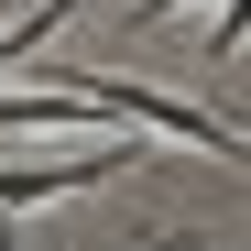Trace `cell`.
<instances>
[{"label": "cell", "instance_id": "ba28073f", "mask_svg": "<svg viewBox=\"0 0 251 251\" xmlns=\"http://www.w3.org/2000/svg\"><path fill=\"white\" fill-rule=\"evenodd\" d=\"M240 131H251V109H240Z\"/></svg>", "mask_w": 251, "mask_h": 251}, {"label": "cell", "instance_id": "277c9868", "mask_svg": "<svg viewBox=\"0 0 251 251\" xmlns=\"http://www.w3.org/2000/svg\"><path fill=\"white\" fill-rule=\"evenodd\" d=\"M240 44H251V0H229V11H219V22H207V55H197V66H229Z\"/></svg>", "mask_w": 251, "mask_h": 251}, {"label": "cell", "instance_id": "8992f818", "mask_svg": "<svg viewBox=\"0 0 251 251\" xmlns=\"http://www.w3.org/2000/svg\"><path fill=\"white\" fill-rule=\"evenodd\" d=\"M153 240H164V251H207V240H186V229H153Z\"/></svg>", "mask_w": 251, "mask_h": 251}, {"label": "cell", "instance_id": "52a82bcc", "mask_svg": "<svg viewBox=\"0 0 251 251\" xmlns=\"http://www.w3.org/2000/svg\"><path fill=\"white\" fill-rule=\"evenodd\" d=\"M0 251H33V240H22V229H0Z\"/></svg>", "mask_w": 251, "mask_h": 251}, {"label": "cell", "instance_id": "5b68a950", "mask_svg": "<svg viewBox=\"0 0 251 251\" xmlns=\"http://www.w3.org/2000/svg\"><path fill=\"white\" fill-rule=\"evenodd\" d=\"M164 11H186V0H131V22H164Z\"/></svg>", "mask_w": 251, "mask_h": 251}, {"label": "cell", "instance_id": "7a4b0ae2", "mask_svg": "<svg viewBox=\"0 0 251 251\" xmlns=\"http://www.w3.org/2000/svg\"><path fill=\"white\" fill-rule=\"evenodd\" d=\"M120 164H142V131H120L99 153H44V164H0V219H22V207H55V197H88L99 175Z\"/></svg>", "mask_w": 251, "mask_h": 251}, {"label": "cell", "instance_id": "3957f363", "mask_svg": "<svg viewBox=\"0 0 251 251\" xmlns=\"http://www.w3.org/2000/svg\"><path fill=\"white\" fill-rule=\"evenodd\" d=\"M11 131H131V120H109V99L88 88V76H44V88H0V142Z\"/></svg>", "mask_w": 251, "mask_h": 251}, {"label": "cell", "instance_id": "6da1fadb", "mask_svg": "<svg viewBox=\"0 0 251 251\" xmlns=\"http://www.w3.org/2000/svg\"><path fill=\"white\" fill-rule=\"evenodd\" d=\"M44 76L66 88V76H88V66H44ZM88 88L109 99V120H131V131H164L186 153H240V120L207 109V99H175V88H153V76H88Z\"/></svg>", "mask_w": 251, "mask_h": 251}]
</instances>
